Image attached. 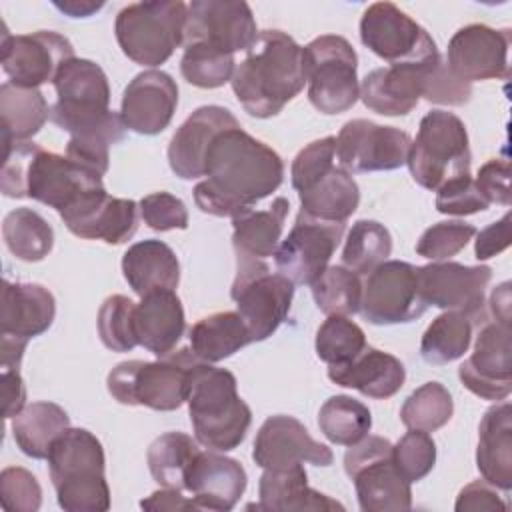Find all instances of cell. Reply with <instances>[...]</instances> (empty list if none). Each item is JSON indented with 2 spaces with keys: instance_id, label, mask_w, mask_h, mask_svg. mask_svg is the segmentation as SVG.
Returning <instances> with one entry per match:
<instances>
[{
  "instance_id": "d6986e66",
  "label": "cell",
  "mask_w": 512,
  "mask_h": 512,
  "mask_svg": "<svg viewBox=\"0 0 512 512\" xmlns=\"http://www.w3.org/2000/svg\"><path fill=\"white\" fill-rule=\"evenodd\" d=\"M74 58V48L68 38L52 30L32 34L2 32L0 60L8 82L20 88H38L54 82L66 60Z\"/></svg>"
},
{
  "instance_id": "6f0895ef",
  "label": "cell",
  "mask_w": 512,
  "mask_h": 512,
  "mask_svg": "<svg viewBox=\"0 0 512 512\" xmlns=\"http://www.w3.org/2000/svg\"><path fill=\"white\" fill-rule=\"evenodd\" d=\"M476 188L490 204L510 206L512 192H510V164L502 158H492L480 166L476 176Z\"/></svg>"
},
{
  "instance_id": "9a60e30c",
  "label": "cell",
  "mask_w": 512,
  "mask_h": 512,
  "mask_svg": "<svg viewBox=\"0 0 512 512\" xmlns=\"http://www.w3.org/2000/svg\"><path fill=\"white\" fill-rule=\"evenodd\" d=\"M346 222H328L298 212L288 236L274 252L276 270L292 284H312L334 256Z\"/></svg>"
},
{
  "instance_id": "7a4b0ae2",
  "label": "cell",
  "mask_w": 512,
  "mask_h": 512,
  "mask_svg": "<svg viewBox=\"0 0 512 512\" xmlns=\"http://www.w3.org/2000/svg\"><path fill=\"white\" fill-rule=\"evenodd\" d=\"M0 188L8 198H32L54 208L62 220L106 194L100 174L30 140L4 146Z\"/></svg>"
},
{
  "instance_id": "8992f818",
  "label": "cell",
  "mask_w": 512,
  "mask_h": 512,
  "mask_svg": "<svg viewBox=\"0 0 512 512\" xmlns=\"http://www.w3.org/2000/svg\"><path fill=\"white\" fill-rule=\"evenodd\" d=\"M198 360L190 348L174 350L154 362L126 360L108 372L106 386L124 406L172 412L186 402L190 370Z\"/></svg>"
},
{
  "instance_id": "60d3db41",
  "label": "cell",
  "mask_w": 512,
  "mask_h": 512,
  "mask_svg": "<svg viewBox=\"0 0 512 512\" xmlns=\"http://www.w3.org/2000/svg\"><path fill=\"white\" fill-rule=\"evenodd\" d=\"M474 322L460 312H444L432 320L420 340V356L428 364H448L464 356L472 342Z\"/></svg>"
},
{
  "instance_id": "2e32d148",
  "label": "cell",
  "mask_w": 512,
  "mask_h": 512,
  "mask_svg": "<svg viewBox=\"0 0 512 512\" xmlns=\"http://www.w3.org/2000/svg\"><path fill=\"white\" fill-rule=\"evenodd\" d=\"M412 138L408 132L372 120H348L336 138V160L350 174L386 172L402 168Z\"/></svg>"
},
{
  "instance_id": "4fadbf2b",
  "label": "cell",
  "mask_w": 512,
  "mask_h": 512,
  "mask_svg": "<svg viewBox=\"0 0 512 512\" xmlns=\"http://www.w3.org/2000/svg\"><path fill=\"white\" fill-rule=\"evenodd\" d=\"M360 40L390 66L426 62L440 54L434 38L392 2H374L364 10Z\"/></svg>"
},
{
  "instance_id": "e7e4bbea",
  "label": "cell",
  "mask_w": 512,
  "mask_h": 512,
  "mask_svg": "<svg viewBox=\"0 0 512 512\" xmlns=\"http://www.w3.org/2000/svg\"><path fill=\"white\" fill-rule=\"evenodd\" d=\"M490 310L496 322L510 326V282H502L490 294Z\"/></svg>"
},
{
  "instance_id": "7bdbcfd3",
  "label": "cell",
  "mask_w": 512,
  "mask_h": 512,
  "mask_svg": "<svg viewBox=\"0 0 512 512\" xmlns=\"http://www.w3.org/2000/svg\"><path fill=\"white\" fill-rule=\"evenodd\" d=\"M392 252V236L388 228L376 220H358L352 224L344 250L342 266L352 272L370 274L378 264L386 262Z\"/></svg>"
},
{
  "instance_id": "03108f58",
  "label": "cell",
  "mask_w": 512,
  "mask_h": 512,
  "mask_svg": "<svg viewBox=\"0 0 512 512\" xmlns=\"http://www.w3.org/2000/svg\"><path fill=\"white\" fill-rule=\"evenodd\" d=\"M54 6L68 14L70 18H88L94 12H98L104 2H92V0H64V2H54Z\"/></svg>"
},
{
  "instance_id": "44dd1931",
  "label": "cell",
  "mask_w": 512,
  "mask_h": 512,
  "mask_svg": "<svg viewBox=\"0 0 512 512\" xmlns=\"http://www.w3.org/2000/svg\"><path fill=\"white\" fill-rule=\"evenodd\" d=\"M252 458L262 470H280L298 464L330 466L334 454L326 444L314 440L300 420L274 414L258 428Z\"/></svg>"
},
{
  "instance_id": "ac0fdd59",
  "label": "cell",
  "mask_w": 512,
  "mask_h": 512,
  "mask_svg": "<svg viewBox=\"0 0 512 512\" xmlns=\"http://www.w3.org/2000/svg\"><path fill=\"white\" fill-rule=\"evenodd\" d=\"M256 20L242 0H192L186 12L184 46L206 44L226 54L248 50L256 40Z\"/></svg>"
},
{
  "instance_id": "4dcf8cb0",
  "label": "cell",
  "mask_w": 512,
  "mask_h": 512,
  "mask_svg": "<svg viewBox=\"0 0 512 512\" xmlns=\"http://www.w3.org/2000/svg\"><path fill=\"white\" fill-rule=\"evenodd\" d=\"M258 504L248 508L268 512H304V510H344L334 498L308 486L304 464L280 470H264L258 482Z\"/></svg>"
},
{
  "instance_id": "11a10c76",
  "label": "cell",
  "mask_w": 512,
  "mask_h": 512,
  "mask_svg": "<svg viewBox=\"0 0 512 512\" xmlns=\"http://www.w3.org/2000/svg\"><path fill=\"white\" fill-rule=\"evenodd\" d=\"M140 216L144 224L156 232L186 230L188 210L180 198L170 192H152L140 200Z\"/></svg>"
},
{
  "instance_id": "ffe728a7",
  "label": "cell",
  "mask_w": 512,
  "mask_h": 512,
  "mask_svg": "<svg viewBox=\"0 0 512 512\" xmlns=\"http://www.w3.org/2000/svg\"><path fill=\"white\" fill-rule=\"evenodd\" d=\"M510 30H496L486 24L462 26L448 42L446 64L462 82L506 80Z\"/></svg>"
},
{
  "instance_id": "d6a6232c",
  "label": "cell",
  "mask_w": 512,
  "mask_h": 512,
  "mask_svg": "<svg viewBox=\"0 0 512 512\" xmlns=\"http://www.w3.org/2000/svg\"><path fill=\"white\" fill-rule=\"evenodd\" d=\"M290 202L278 196L266 210H248L232 218V246L236 258L266 260L274 256L282 238Z\"/></svg>"
},
{
  "instance_id": "5bb4252c",
  "label": "cell",
  "mask_w": 512,
  "mask_h": 512,
  "mask_svg": "<svg viewBox=\"0 0 512 512\" xmlns=\"http://www.w3.org/2000/svg\"><path fill=\"white\" fill-rule=\"evenodd\" d=\"M416 266L402 260L378 264L362 284L360 314L374 326L404 324L426 312Z\"/></svg>"
},
{
  "instance_id": "74e56055",
  "label": "cell",
  "mask_w": 512,
  "mask_h": 512,
  "mask_svg": "<svg viewBox=\"0 0 512 512\" xmlns=\"http://www.w3.org/2000/svg\"><path fill=\"white\" fill-rule=\"evenodd\" d=\"M0 116L4 146L28 142L50 118V108L38 88H20L10 82L0 86Z\"/></svg>"
},
{
  "instance_id": "f5cc1de1",
  "label": "cell",
  "mask_w": 512,
  "mask_h": 512,
  "mask_svg": "<svg viewBox=\"0 0 512 512\" xmlns=\"http://www.w3.org/2000/svg\"><path fill=\"white\" fill-rule=\"evenodd\" d=\"M0 502L8 512H36L42 504V488L32 472L8 466L0 474Z\"/></svg>"
},
{
  "instance_id": "d590c367",
  "label": "cell",
  "mask_w": 512,
  "mask_h": 512,
  "mask_svg": "<svg viewBox=\"0 0 512 512\" xmlns=\"http://www.w3.org/2000/svg\"><path fill=\"white\" fill-rule=\"evenodd\" d=\"M68 428L70 416L54 402H32L12 418L14 442L34 460H44L54 440Z\"/></svg>"
},
{
  "instance_id": "6125c7cd",
  "label": "cell",
  "mask_w": 512,
  "mask_h": 512,
  "mask_svg": "<svg viewBox=\"0 0 512 512\" xmlns=\"http://www.w3.org/2000/svg\"><path fill=\"white\" fill-rule=\"evenodd\" d=\"M2 398H4V418L12 420L26 406V386L20 370L2 368Z\"/></svg>"
},
{
  "instance_id": "cb8c5ba5",
  "label": "cell",
  "mask_w": 512,
  "mask_h": 512,
  "mask_svg": "<svg viewBox=\"0 0 512 512\" xmlns=\"http://www.w3.org/2000/svg\"><path fill=\"white\" fill-rule=\"evenodd\" d=\"M178 106V86L162 70H144L124 88L120 116L128 130L156 136L168 128Z\"/></svg>"
},
{
  "instance_id": "8fae6325",
  "label": "cell",
  "mask_w": 512,
  "mask_h": 512,
  "mask_svg": "<svg viewBox=\"0 0 512 512\" xmlns=\"http://www.w3.org/2000/svg\"><path fill=\"white\" fill-rule=\"evenodd\" d=\"M344 470L354 482L362 512H402L412 508L410 482L394 464L390 440L364 436L348 446Z\"/></svg>"
},
{
  "instance_id": "681fc988",
  "label": "cell",
  "mask_w": 512,
  "mask_h": 512,
  "mask_svg": "<svg viewBox=\"0 0 512 512\" xmlns=\"http://www.w3.org/2000/svg\"><path fill=\"white\" fill-rule=\"evenodd\" d=\"M392 458L400 474L412 484L432 472L436 464V444L428 432L410 430L392 444Z\"/></svg>"
},
{
  "instance_id": "e575fe53",
  "label": "cell",
  "mask_w": 512,
  "mask_h": 512,
  "mask_svg": "<svg viewBox=\"0 0 512 512\" xmlns=\"http://www.w3.org/2000/svg\"><path fill=\"white\" fill-rule=\"evenodd\" d=\"M138 204L130 198L106 194L96 206L66 224V228L86 240H104L106 244H124L138 230Z\"/></svg>"
},
{
  "instance_id": "ba28073f",
  "label": "cell",
  "mask_w": 512,
  "mask_h": 512,
  "mask_svg": "<svg viewBox=\"0 0 512 512\" xmlns=\"http://www.w3.org/2000/svg\"><path fill=\"white\" fill-rule=\"evenodd\" d=\"M470 160L464 122L446 110L424 114L406 160L414 182L436 192L442 184L470 174Z\"/></svg>"
},
{
  "instance_id": "30bf717a",
  "label": "cell",
  "mask_w": 512,
  "mask_h": 512,
  "mask_svg": "<svg viewBox=\"0 0 512 512\" xmlns=\"http://www.w3.org/2000/svg\"><path fill=\"white\" fill-rule=\"evenodd\" d=\"M310 104L328 116L350 110L360 98L358 56L338 34H324L302 48Z\"/></svg>"
},
{
  "instance_id": "e0dca14e",
  "label": "cell",
  "mask_w": 512,
  "mask_h": 512,
  "mask_svg": "<svg viewBox=\"0 0 512 512\" xmlns=\"http://www.w3.org/2000/svg\"><path fill=\"white\" fill-rule=\"evenodd\" d=\"M416 272L420 294L428 306L460 312L472 322L484 320V296L492 278L490 266H464L442 260L416 266Z\"/></svg>"
},
{
  "instance_id": "be15d7a7",
  "label": "cell",
  "mask_w": 512,
  "mask_h": 512,
  "mask_svg": "<svg viewBox=\"0 0 512 512\" xmlns=\"http://www.w3.org/2000/svg\"><path fill=\"white\" fill-rule=\"evenodd\" d=\"M26 340L8 336V334H0V366L2 368H10V370H18L24 350H26Z\"/></svg>"
},
{
  "instance_id": "f1b7e54d",
  "label": "cell",
  "mask_w": 512,
  "mask_h": 512,
  "mask_svg": "<svg viewBox=\"0 0 512 512\" xmlns=\"http://www.w3.org/2000/svg\"><path fill=\"white\" fill-rule=\"evenodd\" d=\"M186 328L184 308L174 290H154L142 296L134 310V332L138 346L154 356L174 352Z\"/></svg>"
},
{
  "instance_id": "f6af8a7d",
  "label": "cell",
  "mask_w": 512,
  "mask_h": 512,
  "mask_svg": "<svg viewBox=\"0 0 512 512\" xmlns=\"http://www.w3.org/2000/svg\"><path fill=\"white\" fill-rule=\"evenodd\" d=\"M454 402L448 388L440 382H426L416 388L400 408V420L408 430L434 432L450 422Z\"/></svg>"
},
{
  "instance_id": "6da1fadb",
  "label": "cell",
  "mask_w": 512,
  "mask_h": 512,
  "mask_svg": "<svg viewBox=\"0 0 512 512\" xmlns=\"http://www.w3.org/2000/svg\"><path fill=\"white\" fill-rule=\"evenodd\" d=\"M204 176L194 186L196 206L210 216L234 218L278 190L284 162L268 144L234 126L212 140Z\"/></svg>"
},
{
  "instance_id": "b9f144b4",
  "label": "cell",
  "mask_w": 512,
  "mask_h": 512,
  "mask_svg": "<svg viewBox=\"0 0 512 512\" xmlns=\"http://www.w3.org/2000/svg\"><path fill=\"white\" fill-rule=\"evenodd\" d=\"M318 428L332 444L352 446L368 436L372 428V414L360 400L338 394L320 406Z\"/></svg>"
},
{
  "instance_id": "f907efd6",
  "label": "cell",
  "mask_w": 512,
  "mask_h": 512,
  "mask_svg": "<svg viewBox=\"0 0 512 512\" xmlns=\"http://www.w3.org/2000/svg\"><path fill=\"white\" fill-rule=\"evenodd\" d=\"M476 234V228L462 220H446L432 224L422 232V236L416 242V252L432 262L450 260L460 250L466 248V244Z\"/></svg>"
},
{
  "instance_id": "603a6c76",
  "label": "cell",
  "mask_w": 512,
  "mask_h": 512,
  "mask_svg": "<svg viewBox=\"0 0 512 512\" xmlns=\"http://www.w3.org/2000/svg\"><path fill=\"white\" fill-rule=\"evenodd\" d=\"M442 56H434L426 62L392 64L368 72L360 86V98L364 106L380 116H406L420 98H424L428 78L440 64Z\"/></svg>"
},
{
  "instance_id": "bcb514c9",
  "label": "cell",
  "mask_w": 512,
  "mask_h": 512,
  "mask_svg": "<svg viewBox=\"0 0 512 512\" xmlns=\"http://www.w3.org/2000/svg\"><path fill=\"white\" fill-rule=\"evenodd\" d=\"M366 346L364 330L346 316H328L316 330V356L328 366L354 360Z\"/></svg>"
},
{
  "instance_id": "680465c9",
  "label": "cell",
  "mask_w": 512,
  "mask_h": 512,
  "mask_svg": "<svg viewBox=\"0 0 512 512\" xmlns=\"http://www.w3.org/2000/svg\"><path fill=\"white\" fill-rule=\"evenodd\" d=\"M454 508L458 512H494V510H508V504L498 496L496 488L488 484L486 480H474L466 484L458 498Z\"/></svg>"
},
{
  "instance_id": "83f0119b",
  "label": "cell",
  "mask_w": 512,
  "mask_h": 512,
  "mask_svg": "<svg viewBox=\"0 0 512 512\" xmlns=\"http://www.w3.org/2000/svg\"><path fill=\"white\" fill-rule=\"evenodd\" d=\"M328 378L338 386L358 390L362 396L386 400L404 386L406 368L396 356L366 346L354 360L328 366Z\"/></svg>"
},
{
  "instance_id": "3957f363",
  "label": "cell",
  "mask_w": 512,
  "mask_h": 512,
  "mask_svg": "<svg viewBox=\"0 0 512 512\" xmlns=\"http://www.w3.org/2000/svg\"><path fill=\"white\" fill-rule=\"evenodd\" d=\"M230 84L250 116L280 114L306 84L302 46L282 30L258 32L244 60L236 64Z\"/></svg>"
},
{
  "instance_id": "d4e9b609",
  "label": "cell",
  "mask_w": 512,
  "mask_h": 512,
  "mask_svg": "<svg viewBox=\"0 0 512 512\" xmlns=\"http://www.w3.org/2000/svg\"><path fill=\"white\" fill-rule=\"evenodd\" d=\"M234 126L240 124L224 106L212 104L196 108L180 124L168 144L170 170L182 180H196L204 176V160L212 140Z\"/></svg>"
},
{
  "instance_id": "7402d4cb",
  "label": "cell",
  "mask_w": 512,
  "mask_h": 512,
  "mask_svg": "<svg viewBox=\"0 0 512 512\" xmlns=\"http://www.w3.org/2000/svg\"><path fill=\"white\" fill-rule=\"evenodd\" d=\"M458 378L484 400H506L512 392L510 326L486 322L476 336L472 356L460 364Z\"/></svg>"
},
{
  "instance_id": "7dc6e473",
  "label": "cell",
  "mask_w": 512,
  "mask_h": 512,
  "mask_svg": "<svg viewBox=\"0 0 512 512\" xmlns=\"http://www.w3.org/2000/svg\"><path fill=\"white\" fill-rule=\"evenodd\" d=\"M236 70L234 54L220 52L206 44H188L180 60L182 78L196 88H220L232 80Z\"/></svg>"
},
{
  "instance_id": "c3c4849f",
  "label": "cell",
  "mask_w": 512,
  "mask_h": 512,
  "mask_svg": "<svg viewBox=\"0 0 512 512\" xmlns=\"http://www.w3.org/2000/svg\"><path fill=\"white\" fill-rule=\"evenodd\" d=\"M134 310L136 304L122 294L108 296L96 318L98 336L102 344L112 352H130L138 346L134 332Z\"/></svg>"
},
{
  "instance_id": "f546056e",
  "label": "cell",
  "mask_w": 512,
  "mask_h": 512,
  "mask_svg": "<svg viewBox=\"0 0 512 512\" xmlns=\"http://www.w3.org/2000/svg\"><path fill=\"white\" fill-rule=\"evenodd\" d=\"M476 466L488 484L510 492L512 488V406L498 402L490 406L478 426Z\"/></svg>"
},
{
  "instance_id": "277c9868",
  "label": "cell",
  "mask_w": 512,
  "mask_h": 512,
  "mask_svg": "<svg viewBox=\"0 0 512 512\" xmlns=\"http://www.w3.org/2000/svg\"><path fill=\"white\" fill-rule=\"evenodd\" d=\"M236 386V376L226 368L198 360L190 370L188 414L194 438L208 450L230 452L246 438L252 412Z\"/></svg>"
},
{
  "instance_id": "836d02e7",
  "label": "cell",
  "mask_w": 512,
  "mask_h": 512,
  "mask_svg": "<svg viewBox=\"0 0 512 512\" xmlns=\"http://www.w3.org/2000/svg\"><path fill=\"white\" fill-rule=\"evenodd\" d=\"M298 198L302 204L300 210L308 216L328 222H346L360 204V188L350 172L334 164L314 184L298 192Z\"/></svg>"
},
{
  "instance_id": "484cf974",
  "label": "cell",
  "mask_w": 512,
  "mask_h": 512,
  "mask_svg": "<svg viewBox=\"0 0 512 512\" xmlns=\"http://www.w3.org/2000/svg\"><path fill=\"white\" fill-rule=\"evenodd\" d=\"M248 484L246 470L216 450L198 452L186 472V490L200 510H232Z\"/></svg>"
},
{
  "instance_id": "db71d44e",
  "label": "cell",
  "mask_w": 512,
  "mask_h": 512,
  "mask_svg": "<svg viewBox=\"0 0 512 512\" xmlns=\"http://www.w3.org/2000/svg\"><path fill=\"white\" fill-rule=\"evenodd\" d=\"M436 210L448 216H470L488 210L490 202L480 194L470 174L458 176L436 190Z\"/></svg>"
},
{
  "instance_id": "ee69618b",
  "label": "cell",
  "mask_w": 512,
  "mask_h": 512,
  "mask_svg": "<svg viewBox=\"0 0 512 512\" xmlns=\"http://www.w3.org/2000/svg\"><path fill=\"white\" fill-rule=\"evenodd\" d=\"M310 286L318 310L326 316H350L360 310L362 280L346 266H328Z\"/></svg>"
},
{
  "instance_id": "52a82bcc",
  "label": "cell",
  "mask_w": 512,
  "mask_h": 512,
  "mask_svg": "<svg viewBox=\"0 0 512 512\" xmlns=\"http://www.w3.org/2000/svg\"><path fill=\"white\" fill-rule=\"evenodd\" d=\"M188 4L152 0L124 6L114 22V34L126 58L140 66H160L184 44Z\"/></svg>"
},
{
  "instance_id": "816d5d0a",
  "label": "cell",
  "mask_w": 512,
  "mask_h": 512,
  "mask_svg": "<svg viewBox=\"0 0 512 512\" xmlns=\"http://www.w3.org/2000/svg\"><path fill=\"white\" fill-rule=\"evenodd\" d=\"M336 158V138L324 136L320 140L310 142L304 146L290 168L292 176V188L296 192L306 190L310 184H314L320 176H324L332 166Z\"/></svg>"
},
{
  "instance_id": "9c48e42d",
  "label": "cell",
  "mask_w": 512,
  "mask_h": 512,
  "mask_svg": "<svg viewBox=\"0 0 512 512\" xmlns=\"http://www.w3.org/2000/svg\"><path fill=\"white\" fill-rule=\"evenodd\" d=\"M52 84L56 102L50 106V120L70 136L100 130L118 114L110 110L106 72L92 60H66Z\"/></svg>"
},
{
  "instance_id": "91938a15",
  "label": "cell",
  "mask_w": 512,
  "mask_h": 512,
  "mask_svg": "<svg viewBox=\"0 0 512 512\" xmlns=\"http://www.w3.org/2000/svg\"><path fill=\"white\" fill-rule=\"evenodd\" d=\"M510 246V212H506L500 220L492 222L484 230L478 232L474 244V256L478 260H488L498 256Z\"/></svg>"
},
{
  "instance_id": "94428289",
  "label": "cell",
  "mask_w": 512,
  "mask_h": 512,
  "mask_svg": "<svg viewBox=\"0 0 512 512\" xmlns=\"http://www.w3.org/2000/svg\"><path fill=\"white\" fill-rule=\"evenodd\" d=\"M140 508L150 512H188V510H200V506L192 500L182 496V490L162 488L152 492L148 498L140 500Z\"/></svg>"
},
{
  "instance_id": "ab89813d",
  "label": "cell",
  "mask_w": 512,
  "mask_h": 512,
  "mask_svg": "<svg viewBox=\"0 0 512 512\" xmlns=\"http://www.w3.org/2000/svg\"><path fill=\"white\" fill-rule=\"evenodd\" d=\"M2 238L12 256L22 262L44 260L54 246V230L32 208H16L2 222Z\"/></svg>"
},
{
  "instance_id": "1f68e13d",
  "label": "cell",
  "mask_w": 512,
  "mask_h": 512,
  "mask_svg": "<svg viewBox=\"0 0 512 512\" xmlns=\"http://www.w3.org/2000/svg\"><path fill=\"white\" fill-rule=\"evenodd\" d=\"M122 274L128 286L142 298L154 290H176L180 262L166 242L150 238L132 244L124 252Z\"/></svg>"
},
{
  "instance_id": "9f6ffc18",
  "label": "cell",
  "mask_w": 512,
  "mask_h": 512,
  "mask_svg": "<svg viewBox=\"0 0 512 512\" xmlns=\"http://www.w3.org/2000/svg\"><path fill=\"white\" fill-rule=\"evenodd\" d=\"M472 96V84L462 82L456 78L448 64L440 60V64L432 70L428 78V86L424 92V98L432 104H446V106H462Z\"/></svg>"
},
{
  "instance_id": "7c38bea8",
  "label": "cell",
  "mask_w": 512,
  "mask_h": 512,
  "mask_svg": "<svg viewBox=\"0 0 512 512\" xmlns=\"http://www.w3.org/2000/svg\"><path fill=\"white\" fill-rule=\"evenodd\" d=\"M230 296L248 326L252 342H262L286 320L294 298V284L280 272H272L264 260L236 258Z\"/></svg>"
},
{
  "instance_id": "f35d334b",
  "label": "cell",
  "mask_w": 512,
  "mask_h": 512,
  "mask_svg": "<svg viewBox=\"0 0 512 512\" xmlns=\"http://www.w3.org/2000/svg\"><path fill=\"white\" fill-rule=\"evenodd\" d=\"M198 452L196 438L184 432H166L146 450L148 470L162 488L186 490V472Z\"/></svg>"
},
{
  "instance_id": "4316f807",
  "label": "cell",
  "mask_w": 512,
  "mask_h": 512,
  "mask_svg": "<svg viewBox=\"0 0 512 512\" xmlns=\"http://www.w3.org/2000/svg\"><path fill=\"white\" fill-rule=\"evenodd\" d=\"M56 316V300L48 288L32 282H2L0 334L30 340L44 334Z\"/></svg>"
},
{
  "instance_id": "8d00e7d4",
  "label": "cell",
  "mask_w": 512,
  "mask_h": 512,
  "mask_svg": "<svg viewBox=\"0 0 512 512\" xmlns=\"http://www.w3.org/2000/svg\"><path fill=\"white\" fill-rule=\"evenodd\" d=\"M250 342L248 326L238 312H216L190 328V350L208 364L230 358Z\"/></svg>"
},
{
  "instance_id": "5b68a950",
  "label": "cell",
  "mask_w": 512,
  "mask_h": 512,
  "mask_svg": "<svg viewBox=\"0 0 512 512\" xmlns=\"http://www.w3.org/2000/svg\"><path fill=\"white\" fill-rule=\"evenodd\" d=\"M58 506L66 512H106L110 488L104 476V448L86 428H68L46 456Z\"/></svg>"
}]
</instances>
